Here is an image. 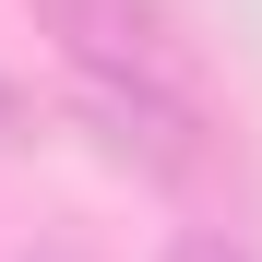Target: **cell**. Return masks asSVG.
I'll list each match as a JSON object with an SVG mask.
<instances>
[{
	"mask_svg": "<svg viewBox=\"0 0 262 262\" xmlns=\"http://www.w3.org/2000/svg\"><path fill=\"white\" fill-rule=\"evenodd\" d=\"M167 262H262V250H250V238H227V227H191Z\"/></svg>",
	"mask_w": 262,
	"mask_h": 262,
	"instance_id": "7a4b0ae2",
	"label": "cell"
},
{
	"mask_svg": "<svg viewBox=\"0 0 262 262\" xmlns=\"http://www.w3.org/2000/svg\"><path fill=\"white\" fill-rule=\"evenodd\" d=\"M36 36L60 48V72L83 83V107L107 119V143L131 167H155V179H191V167L214 155L203 131V48H191V24L167 12V0H24Z\"/></svg>",
	"mask_w": 262,
	"mask_h": 262,
	"instance_id": "6da1fadb",
	"label": "cell"
}]
</instances>
